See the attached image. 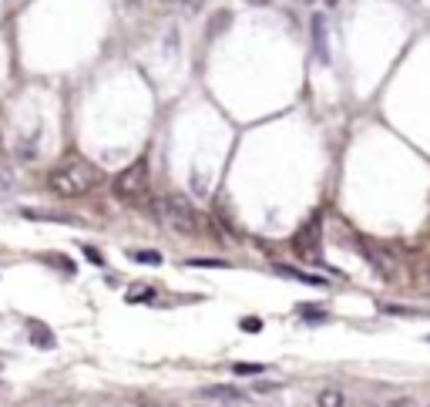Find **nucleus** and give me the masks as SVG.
Instances as JSON below:
<instances>
[{"label": "nucleus", "mask_w": 430, "mask_h": 407, "mask_svg": "<svg viewBox=\"0 0 430 407\" xmlns=\"http://www.w3.org/2000/svg\"><path fill=\"white\" fill-rule=\"evenodd\" d=\"M236 374H263V367H259V364H236Z\"/></svg>", "instance_id": "f8f14e48"}, {"label": "nucleus", "mask_w": 430, "mask_h": 407, "mask_svg": "<svg viewBox=\"0 0 430 407\" xmlns=\"http://www.w3.org/2000/svg\"><path fill=\"white\" fill-rule=\"evenodd\" d=\"M182 4H185V7H189V11H199V7H202L205 0H182Z\"/></svg>", "instance_id": "dca6fc26"}, {"label": "nucleus", "mask_w": 430, "mask_h": 407, "mask_svg": "<svg viewBox=\"0 0 430 407\" xmlns=\"http://www.w3.org/2000/svg\"><path fill=\"white\" fill-rule=\"evenodd\" d=\"M313 40H316V54H319V61H326L329 51H326V21L323 17H313Z\"/></svg>", "instance_id": "423d86ee"}, {"label": "nucleus", "mask_w": 430, "mask_h": 407, "mask_svg": "<svg viewBox=\"0 0 430 407\" xmlns=\"http://www.w3.org/2000/svg\"><path fill=\"white\" fill-rule=\"evenodd\" d=\"M390 407H417V401L414 397H393Z\"/></svg>", "instance_id": "ddd939ff"}, {"label": "nucleus", "mask_w": 430, "mask_h": 407, "mask_svg": "<svg viewBox=\"0 0 430 407\" xmlns=\"http://www.w3.org/2000/svg\"><path fill=\"white\" fill-rule=\"evenodd\" d=\"M104 172L98 165H91L84 158H61L57 165L48 168V189L61 199H84L91 192L104 185Z\"/></svg>", "instance_id": "f257e3e1"}, {"label": "nucleus", "mask_w": 430, "mask_h": 407, "mask_svg": "<svg viewBox=\"0 0 430 407\" xmlns=\"http://www.w3.org/2000/svg\"><path fill=\"white\" fill-rule=\"evenodd\" d=\"M279 276H290V280H299V283H313V286H326V280L323 276H309V273H303V269H292V266H282L279 263L276 266Z\"/></svg>", "instance_id": "0eeeda50"}, {"label": "nucleus", "mask_w": 430, "mask_h": 407, "mask_svg": "<svg viewBox=\"0 0 430 407\" xmlns=\"http://www.w3.org/2000/svg\"><path fill=\"white\" fill-rule=\"evenodd\" d=\"M128 4H131V7H135V4H138V0H128Z\"/></svg>", "instance_id": "aec40b11"}, {"label": "nucleus", "mask_w": 430, "mask_h": 407, "mask_svg": "<svg viewBox=\"0 0 430 407\" xmlns=\"http://www.w3.org/2000/svg\"><path fill=\"white\" fill-rule=\"evenodd\" d=\"M326 4H329V7H336V4H340V0H326Z\"/></svg>", "instance_id": "6ab92c4d"}, {"label": "nucleus", "mask_w": 430, "mask_h": 407, "mask_svg": "<svg viewBox=\"0 0 430 407\" xmlns=\"http://www.w3.org/2000/svg\"><path fill=\"white\" fill-rule=\"evenodd\" d=\"M31 340H34V344H38V347H40V344H44V347H54V337H51V333H44V327H38Z\"/></svg>", "instance_id": "9d476101"}, {"label": "nucleus", "mask_w": 430, "mask_h": 407, "mask_svg": "<svg viewBox=\"0 0 430 407\" xmlns=\"http://www.w3.org/2000/svg\"><path fill=\"white\" fill-rule=\"evenodd\" d=\"M145 300H155L152 286H131L128 290V303H145Z\"/></svg>", "instance_id": "6e6552de"}, {"label": "nucleus", "mask_w": 430, "mask_h": 407, "mask_svg": "<svg viewBox=\"0 0 430 407\" xmlns=\"http://www.w3.org/2000/svg\"><path fill=\"white\" fill-rule=\"evenodd\" d=\"M319 239H323V222L319 219H313L309 226H303V229L296 232V239H292V246L299 249V256H316L319 253Z\"/></svg>", "instance_id": "20e7f679"}, {"label": "nucleus", "mask_w": 430, "mask_h": 407, "mask_svg": "<svg viewBox=\"0 0 430 407\" xmlns=\"http://www.w3.org/2000/svg\"><path fill=\"white\" fill-rule=\"evenodd\" d=\"M316 407H353V401L340 387H323L316 394Z\"/></svg>", "instance_id": "39448f33"}, {"label": "nucleus", "mask_w": 430, "mask_h": 407, "mask_svg": "<svg viewBox=\"0 0 430 407\" xmlns=\"http://www.w3.org/2000/svg\"><path fill=\"white\" fill-rule=\"evenodd\" d=\"M192 266H226L222 259H192Z\"/></svg>", "instance_id": "2eb2a0df"}, {"label": "nucleus", "mask_w": 430, "mask_h": 407, "mask_svg": "<svg viewBox=\"0 0 430 407\" xmlns=\"http://www.w3.org/2000/svg\"><path fill=\"white\" fill-rule=\"evenodd\" d=\"M131 259H135V263H152V266H158V263H162V253H152V249H148V253H145V249H131Z\"/></svg>", "instance_id": "1a4fd4ad"}, {"label": "nucleus", "mask_w": 430, "mask_h": 407, "mask_svg": "<svg viewBox=\"0 0 430 407\" xmlns=\"http://www.w3.org/2000/svg\"><path fill=\"white\" fill-rule=\"evenodd\" d=\"M145 407H172V404H145Z\"/></svg>", "instance_id": "a211bd4d"}, {"label": "nucleus", "mask_w": 430, "mask_h": 407, "mask_svg": "<svg viewBox=\"0 0 430 407\" xmlns=\"http://www.w3.org/2000/svg\"><path fill=\"white\" fill-rule=\"evenodd\" d=\"M155 212H158V219H162L168 229L182 232V236H199V232L205 229V219L199 216V209H195L185 195H178V192L165 195L162 202L155 205Z\"/></svg>", "instance_id": "f03ea898"}, {"label": "nucleus", "mask_w": 430, "mask_h": 407, "mask_svg": "<svg viewBox=\"0 0 430 407\" xmlns=\"http://www.w3.org/2000/svg\"><path fill=\"white\" fill-rule=\"evenodd\" d=\"M152 189V165L148 158H135L131 165H125L111 178V192L118 202H138Z\"/></svg>", "instance_id": "7ed1b4c3"}, {"label": "nucleus", "mask_w": 430, "mask_h": 407, "mask_svg": "<svg viewBox=\"0 0 430 407\" xmlns=\"http://www.w3.org/2000/svg\"><path fill=\"white\" fill-rule=\"evenodd\" d=\"M84 256H88L91 263H98V266H101V263H104V256L98 253V249H94V246H88V249H84Z\"/></svg>", "instance_id": "4468645a"}, {"label": "nucleus", "mask_w": 430, "mask_h": 407, "mask_svg": "<svg viewBox=\"0 0 430 407\" xmlns=\"http://www.w3.org/2000/svg\"><path fill=\"white\" fill-rule=\"evenodd\" d=\"M303 4H313V0H303Z\"/></svg>", "instance_id": "412c9836"}, {"label": "nucleus", "mask_w": 430, "mask_h": 407, "mask_svg": "<svg viewBox=\"0 0 430 407\" xmlns=\"http://www.w3.org/2000/svg\"><path fill=\"white\" fill-rule=\"evenodd\" d=\"M242 330H246V333H259V330H263V320H259V317H246V320H242Z\"/></svg>", "instance_id": "9b49d317"}, {"label": "nucleus", "mask_w": 430, "mask_h": 407, "mask_svg": "<svg viewBox=\"0 0 430 407\" xmlns=\"http://www.w3.org/2000/svg\"><path fill=\"white\" fill-rule=\"evenodd\" d=\"M246 4H253V7H266V4H272V0H246Z\"/></svg>", "instance_id": "f3484780"}]
</instances>
